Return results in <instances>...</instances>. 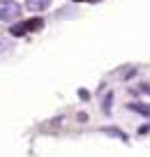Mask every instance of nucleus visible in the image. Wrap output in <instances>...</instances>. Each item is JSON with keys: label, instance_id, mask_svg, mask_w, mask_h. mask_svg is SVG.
Masks as SVG:
<instances>
[{"label": "nucleus", "instance_id": "obj_1", "mask_svg": "<svg viewBox=\"0 0 150 157\" xmlns=\"http://www.w3.org/2000/svg\"><path fill=\"white\" fill-rule=\"evenodd\" d=\"M21 14V5L16 0H0V21L16 19Z\"/></svg>", "mask_w": 150, "mask_h": 157}, {"label": "nucleus", "instance_id": "obj_2", "mask_svg": "<svg viewBox=\"0 0 150 157\" xmlns=\"http://www.w3.org/2000/svg\"><path fill=\"white\" fill-rule=\"evenodd\" d=\"M39 25H42V21H39V19H33L30 23H21V25H14V28H12V35H23V33H30V30L39 28Z\"/></svg>", "mask_w": 150, "mask_h": 157}, {"label": "nucleus", "instance_id": "obj_3", "mask_svg": "<svg viewBox=\"0 0 150 157\" xmlns=\"http://www.w3.org/2000/svg\"><path fill=\"white\" fill-rule=\"evenodd\" d=\"M25 5L33 12H42V10H46V7L51 5V0H25Z\"/></svg>", "mask_w": 150, "mask_h": 157}, {"label": "nucleus", "instance_id": "obj_4", "mask_svg": "<svg viewBox=\"0 0 150 157\" xmlns=\"http://www.w3.org/2000/svg\"><path fill=\"white\" fill-rule=\"evenodd\" d=\"M129 109H134V111H141L143 116H150V109L143 106V104H129Z\"/></svg>", "mask_w": 150, "mask_h": 157}]
</instances>
